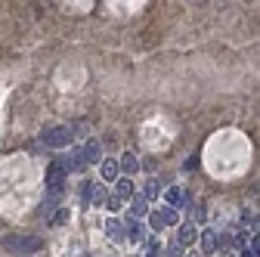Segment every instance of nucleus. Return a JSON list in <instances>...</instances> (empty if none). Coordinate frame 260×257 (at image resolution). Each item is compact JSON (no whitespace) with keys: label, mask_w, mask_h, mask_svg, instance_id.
I'll use <instances>...</instances> for the list:
<instances>
[{"label":"nucleus","mask_w":260,"mask_h":257,"mask_svg":"<svg viewBox=\"0 0 260 257\" xmlns=\"http://www.w3.org/2000/svg\"><path fill=\"white\" fill-rule=\"evenodd\" d=\"M41 236H28V233H10L4 236V251L10 254H38L41 251Z\"/></svg>","instance_id":"nucleus-1"},{"label":"nucleus","mask_w":260,"mask_h":257,"mask_svg":"<svg viewBox=\"0 0 260 257\" xmlns=\"http://www.w3.org/2000/svg\"><path fill=\"white\" fill-rule=\"evenodd\" d=\"M72 140H75V127H69V124L47 127V131L41 134V143L47 149H65V146H72Z\"/></svg>","instance_id":"nucleus-2"},{"label":"nucleus","mask_w":260,"mask_h":257,"mask_svg":"<svg viewBox=\"0 0 260 257\" xmlns=\"http://www.w3.org/2000/svg\"><path fill=\"white\" fill-rule=\"evenodd\" d=\"M177 211L180 208H161V211H152V217H149V223H152V230H165V227H177Z\"/></svg>","instance_id":"nucleus-3"},{"label":"nucleus","mask_w":260,"mask_h":257,"mask_svg":"<svg viewBox=\"0 0 260 257\" xmlns=\"http://www.w3.org/2000/svg\"><path fill=\"white\" fill-rule=\"evenodd\" d=\"M65 174H69L65 162H53V165L47 168V189H50V192H62V186H65Z\"/></svg>","instance_id":"nucleus-4"},{"label":"nucleus","mask_w":260,"mask_h":257,"mask_svg":"<svg viewBox=\"0 0 260 257\" xmlns=\"http://www.w3.org/2000/svg\"><path fill=\"white\" fill-rule=\"evenodd\" d=\"M165 202H168L171 208H186V205H189V196H186L180 186H171V189H165Z\"/></svg>","instance_id":"nucleus-5"},{"label":"nucleus","mask_w":260,"mask_h":257,"mask_svg":"<svg viewBox=\"0 0 260 257\" xmlns=\"http://www.w3.org/2000/svg\"><path fill=\"white\" fill-rule=\"evenodd\" d=\"M106 236H109L112 242H124V239H127V223H121L118 217H112V220L106 223Z\"/></svg>","instance_id":"nucleus-6"},{"label":"nucleus","mask_w":260,"mask_h":257,"mask_svg":"<svg viewBox=\"0 0 260 257\" xmlns=\"http://www.w3.org/2000/svg\"><path fill=\"white\" fill-rule=\"evenodd\" d=\"M62 162H65V168H69V171H81L87 165V155H84V149H72V155H65Z\"/></svg>","instance_id":"nucleus-7"},{"label":"nucleus","mask_w":260,"mask_h":257,"mask_svg":"<svg viewBox=\"0 0 260 257\" xmlns=\"http://www.w3.org/2000/svg\"><path fill=\"white\" fill-rule=\"evenodd\" d=\"M115 196H121L124 202H130V199H134V183H130L127 177H118L115 180Z\"/></svg>","instance_id":"nucleus-8"},{"label":"nucleus","mask_w":260,"mask_h":257,"mask_svg":"<svg viewBox=\"0 0 260 257\" xmlns=\"http://www.w3.org/2000/svg\"><path fill=\"white\" fill-rule=\"evenodd\" d=\"M84 155H87V165L100 162V158H103V143H100V140H90V143L84 146Z\"/></svg>","instance_id":"nucleus-9"},{"label":"nucleus","mask_w":260,"mask_h":257,"mask_svg":"<svg viewBox=\"0 0 260 257\" xmlns=\"http://www.w3.org/2000/svg\"><path fill=\"white\" fill-rule=\"evenodd\" d=\"M127 239L143 242V227H140V217H130V220H127Z\"/></svg>","instance_id":"nucleus-10"},{"label":"nucleus","mask_w":260,"mask_h":257,"mask_svg":"<svg viewBox=\"0 0 260 257\" xmlns=\"http://www.w3.org/2000/svg\"><path fill=\"white\" fill-rule=\"evenodd\" d=\"M146 211H149V199H146V192H143V196H137L134 205H130V214H134V217H143Z\"/></svg>","instance_id":"nucleus-11"},{"label":"nucleus","mask_w":260,"mask_h":257,"mask_svg":"<svg viewBox=\"0 0 260 257\" xmlns=\"http://www.w3.org/2000/svg\"><path fill=\"white\" fill-rule=\"evenodd\" d=\"M137 168H140V162H137L130 152H124V155H121V171H124V174H137Z\"/></svg>","instance_id":"nucleus-12"},{"label":"nucleus","mask_w":260,"mask_h":257,"mask_svg":"<svg viewBox=\"0 0 260 257\" xmlns=\"http://www.w3.org/2000/svg\"><path fill=\"white\" fill-rule=\"evenodd\" d=\"M56 205H59V192H50V189H47V199H44V205H41V214H53Z\"/></svg>","instance_id":"nucleus-13"},{"label":"nucleus","mask_w":260,"mask_h":257,"mask_svg":"<svg viewBox=\"0 0 260 257\" xmlns=\"http://www.w3.org/2000/svg\"><path fill=\"white\" fill-rule=\"evenodd\" d=\"M118 174H121V165L118 162H103V177L112 183V180H118Z\"/></svg>","instance_id":"nucleus-14"},{"label":"nucleus","mask_w":260,"mask_h":257,"mask_svg":"<svg viewBox=\"0 0 260 257\" xmlns=\"http://www.w3.org/2000/svg\"><path fill=\"white\" fill-rule=\"evenodd\" d=\"M202 248H205V254H214V251H217V233H214V230H208V233L202 236Z\"/></svg>","instance_id":"nucleus-15"},{"label":"nucleus","mask_w":260,"mask_h":257,"mask_svg":"<svg viewBox=\"0 0 260 257\" xmlns=\"http://www.w3.org/2000/svg\"><path fill=\"white\" fill-rule=\"evenodd\" d=\"M195 242V227H180V245H192Z\"/></svg>","instance_id":"nucleus-16"},{"label":"nucleus","mask_w":260,"mask_h":257,"mask_svg":"<svg viewBox=\"0 0 260 257\" xmlns=\"http://www.w3.org/2000/svg\"><path fill=\"white\" fill-rule=\"evenodd\" d=\"M158 248H161V245H158V239H155V236L143 239V251H146V254H158Z\"/></svg>","instance_id":"nucleus-17"},{"label":"nucleus","mask_w":260,"mask_h":257,"mask_svg":"<svg viewBox=\"0 0 260 257\" xmlns=\"http://www.w3.org/2000/svg\"><path fill=\"white\" fill-rule=\"evenodd\" d=\"M158 189H161V186H158V180H149V183H146V189H143V192H146V199H149V202L158 196Z\"/></svg>","instance_id":"nucleus-18"},{"label":"nucleus","mask_w":260,"mask_h":257,"mask_svg":"<svg viewBox=\"0 0 260 257\" xmlns=\"http://www.w3.org/2000/svg\"><path fill=\"white\" fill-rule=\"evenodd\" d=\"M106 202V192H103V186H93V199H90V205H103Z\"/></svg>","instance_id":"nucleus-19"},{"label":"nucleus","mask_w":260,"mask_h":257,"mask_svg":"<svg viewBox=\"0 0 260 257\" xmlns=\"http://www.w3.org/2000/svg\"><path fill=\"white\" fill-rule=\"evenodd\" d=\"M248 254H251V257H260V236H254V239L248 242Z\"/></svg>","instance_id":"nucleus-20"},{"label":"nucleus","mask_w":260,"mask_h":257,"mask_svg":"<svg viewBox=\"0 0 260 257\" xmlns=\"http://www.w3.org/2000/svg\"><path fill=\"white\" fill-rule=\"evenodd\" d=\"M65 220H69V211H56L50 223H53V227H59V223H65Z\"/></svg>","instance_id":"nucleus-21"},{"label":"nucleus","mask_w":260,"mask_h":257,"mask_svg":"<svg viewBox=\"0 0 260 257\" xmlns=\"http://www.w3.org/2000/svg\"><path fill=\"white\" fill-rule=\"evenodd\" d=\"M90 199H93V183H84V202L90 205Z\"/></svg>","instance_id":"nucleus-22"},{"label":"nucleus","mask_w":260,"mask_h":257,"mask_svg":"<svg viewBox=\"0 0 260 257\" xmlns=\"http://www.w3.org/2000/svg\"><path fill=\"white\" fill-rule=\"evenodd\" d=\"M257 223H260V220H257Z\"/></svg>","instance_id":"nucleus-23"}]
</instances>
